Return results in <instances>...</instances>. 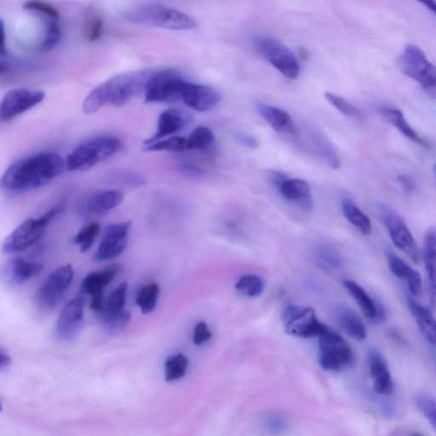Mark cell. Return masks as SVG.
<instances>
[{"label": "cell", "instance_id": "28", "mask_svg": "<svg viewBox=\"0 0 436 436\" xmlns=\"http://www.w3.org/2000/svg\"><path fill=\"white\" fill-rule=\"evenodd\" d=\"M118 266H111L108 269L93 272L84 279L81 284L83 295L94 297L102 294L118 273Z\"/></svg>", "mask_w": 436, "mask_h": 436}, {"label": "cell", "instance_id": "50", "mask_svg": "<svg viewBox=\"0 0 436 436\" xmlns=\"http://www.w3.org/2000/svg\"><path fill=\"white\" fill-rule=\"evenodd\" d=\"M11 364V358L6 350L1 349L0 351V369L1 371L8 368Z\"/></svg>", "mask_w": 436, "mask_h": 436}, {"label": "cell", "instance_id": "17", "mask_svg": "<svg viewBox=\"0 0 436 436\" xmlns=\"http://www.w3.org/2000/svg\"><path fill=\"white\" fill-rule=\"evenodd\" d=\"M192 114L185 110L169 109L160 114L155 135L145 141V146L166 139V137L181 132L182 130L192 123Z\"/></svg>", "mask_w": 436, "mask_h": 436}, {"label": "cell", "instance_id": "5", "mask_svg": "<svg viewBox=\"0 0 436 436\" xmlns=\"http://www.w3.org/2000/svg\"><path fill=\"white\" fill-rule=\"evenodd\" d=\"M67 208L66 202H60L38 218H30L15 229L3 243V250L14 254L24 251L40 240L52 221Z\"/></svg>", "mask_w": 436, "mask_h": 436}, {"label": "cell", "instance_id": "19", "mask_svg": "<svg viewBox=\"0 0 436 436\" xmlns=\"http://www.w3.org/2000/svg\"><path fill=\"white\" fill-rule=\"evenodd\" d=\"M368 366L375 392L380 396H390L394 384L388 363L380 351L371 349L368 352Z\"/></svg>", "mask_w": 436, "mask_h": 436}, {"label": "cell", "instance_id": "16", "mask_svg": "<svg viewBox=\"0 0 436 436\" xmlns=\"http://www.w3.org/2000/svg\"><path fill=\"white\" fill-rule=\"evenodd\" d=\"M85 297L78 295L65 305L56 322V334L63 341L75 339L81 331L84 322Z\"/></svg>", "mask_w": 436, "mask_h": 436}, {"label": "cell", "instance_id": "42", "mask_svg": "<svg viewBox=\"0 0 436 436\" xmlns=\"http://www.w3.org/2000/svg\"><path fill=\"white\" fill-rule=\"evenodd\" d=\"M99 231H100V225L98 223L91 224L80 229L74 239V242L78 244L80 251L86 252L93 247Z\"/></svg>", "mask_w": 436, "mask_h": 436}, {"label": "cell", "instance_id": "13", "mask_svg": "<svg viewBox=\"0 0 436 436\" xmlns=\"http://www.w3.org/2000/svg\"><path fill=\"white\" fill-rule=\"evenodd\" d=\"M44 91L40 90L14 89L7 93L0 106V120L3 123L14 120L21 114L43 102Z\"/></svg>", "mask_w": 436, "mask_h": 436}, {"label": "cell", "instance_id": "39", "mask_svg": "<svg viewBox=\"0 0 436 436\" xmlns=\"http://www.w3.org/2000/svg\"><path fill=\"white\" fill-rule=\"evenodd\" d=\"M149 152H183L187 150V139L182 137H170L169 139L157 141L145 147Z\"/></svg>", "mask_w": 436, "mask_h": 436}, {"label": "cell", "instance_id": "43", "mask_svg": "<svg viewBox=\"0 0 436 436\" xmlns=\"http://www.w3.org/2000/svg\"><path fill=\"white\" fill-rule=\"evenodd\" d=\"M325 98L332 107H334L336 110H338L344 116L349 117H359L362 116L361 109L338 95L326 93H325Z\"/></svg>", "mask_w": 436, "mask_h": 436}, {"label": "cell", "instance_id": "26", "mask_svg": "<svg viewBox=\"0 0 436 436\" xmlns=\"http://www.w3.org/2000/svg\"><path fill=\"white\" fill-rule=\"evenodd\" d=\"M407 306L423 338L432 346L436 347V320L430 309L408 298Z\"/></svg>", "mask_w": 436, "mask_h": 436}, {"label": "cell", "instance_id": "40", "mask_svg": "<svg viewBox=\"0 0 436 436\" xmlns=\"http://www.w3.org/2000/svg\"><path fill=\"white\" fill-rule=\"evenodd\" d=\"M313 144H315L316 151H318L321 158L325 159L329 166L332 169H338L340 166V160L334 147L332 146L330 141H327L321 135L316 134Z\"/></svg>", "mask_w": 436, "mask_h": 436}, {"label": "cell", "instance_id": "20", "mask_svg": "<svg viewBox=\"0 0 436 436\" xmlns=\"http://www.w3.org/2000/svg\"><path fill=\"white\" fill-rule=\"evenodd\" d=\"M343 284L352 297L357 301L367 320L373 324L384 322L386 319V311L384 306L377 303L357 282L344 280Z\"/></svg>", "mask_w": 436, "mask_h": 436}, {"label": "cell", "instance_id": "6", "mask_svg": "<svg viewBox=\"0 0 436 436\" xmlns=\"http://www.w3.org/2000/svg\"><path fill=\"white\" fill-rule=\"evenodd\" d=\"M399 62L404 75L414 80L428 93H436V67L418 45H405Z\"/></svg>", "mask_w": 436, "mask_h": 436}, {"label": "cell", "instance_id": "44", "mask_svg": "<svg viewBox=\"0 0 436 436\" xmlns=\"http://www.w3.org/2000/svg\"><path fill=\"white\" fill-rule=\"evenodd\" d=\"M24 8L38 15L40 17H49L59 20L60 13L54 6L49 3L39 1L26 2Z\"/></svg>", "mask_w": 436, "mask_h": 436}, {"label": "cell", "instance_id": "11", "mask_svg": "<svg viewBox=\"0 0 436 436\" xmlns=\"http://www.w3.org/2000/svg\"><path fill=\"white\" fill-rule=\"evenodd\" d=\"M378 212L382 224L387 228L390 239L395 246L407 254L412 261L419 263L421 254L418 244L403 218L387 205L382 204L378 205Z\"/></svg>", "mask_w": 436, "mask_h": 436}, {"label": "cell", "instance_id": "37", "mask_svg": "<svg viewBox=\"0 0 436 436\" xmlns=\"http://www.w3.org/2000/svg\"><path fill=\"white\" fill-rule=\"evenodd\" d=\"M103 329L107 334L117 336L123 332L132 320V313L124 309L116 315L103 318Z\"/></svg>", "mask_w": 436, "mask_h": 436}, {"label": "cell", "instance_id": "48", "mask_svg": "<svg viewBox=\"0 0 436 436\" xmlns=\"http://www.w3.org/2000/svg\"><path fill=\"white\" fill-rule=\"evenodd\" d=\"M91 309L95 313H102L104 309L106 304V297L103 296V293L98 294L94 297H91Z\"/></svg>", "mask_w": 436, "mask_h": 436}, {"label": "cell", "instance_id": "35", "mask_svg": "<svg viewBox=\"0 0 436 436\" xmlns=\"http://www.w3.org/2000/svg\"><path fill=\"white\" fill-rule=\"evenodd\" d=\"M215 136L205 126H198L187 137V150H206L212 147Z\"/></svg>", "mask_w": 436, "mask_h": 436}, {"label": "cell", "instance_id": "31", "mask_svg": "<svg viewBox=\"0 0 436 436\" xmlns=\"http://www.w3.org/2000/svg\"><path fill=\"white\" fill-rule=\"evenodd\" d=\"M44 19L45 32L39 49L42 52H47L54 49L62 40V29L59 25V20L49 17Z\"/></svg>", "mask_w": 436, "mask_h": 436}, {"label": "cell", "instance_id": "24", "mask_svg": "<svg viewBox=\"0 0 436 436\" xmlns=\"http://www.w3.org/2000/svg\"><path fill=\"white\" fill-rule=\"evenodd\" d=\"M387 260L392 274L405 283L413 297H419L422 293L423 288L422 279L419 272L391 251L387 252Z\"/></svg>", "mask_w": 436, "mask_h": 436}, {"label": "cell", "instance_id": "21", "mask_svg": "<svg viewBox=\"0 0 436 436\" xmlns=\"http://www.w3.org/2000/svg\"><path fill=\"white\" fill-rule=\"evenodd\" d=\"M124 200V194L118 189L97 191L83 202L82 210L86 214L102 216L116 208Z\"/></svg>", "mask_w": 436, "mask_h": 436}, {"label": "cell", "instance_id": "7", "mask_svg": "<svg viewBox=\"0 0 436 436\" xmlns=\"http://www.w3.org/2000/svg\"><path fill=\"white\" fill-rule=\"evenodd\" d=\"M320 365L324 370L340 372L353 365L355 357L342 336L328 328L319 336Z\"/></svg>", "mask_w": 436, "mask_h": 436}, {"label": "cell", "instance_id": "45", "mask_svg": "<svg viewBox=\"0 0 436 436\" xmlns=\"http://www.w3.org/2000/svg\"><path fill=\"white\" fill-rule=\"evenodd\" d=\"M86 30L88 40L95 42L100 39L103 31V19L102 17L99 15H94L90 17Z\"/></svg>", "mask_w": 436, "mask_h": 436}, {"label": "cell", "instance_id": "54", "mask_svg": "<svg viewBox=\"0 0 436 436\" xmlns=\"http://www.w3.org/2000/svg\"><path fill=\"white\" fill-rule=\"evenodd\" d=\"M411 436H423V435L420 433H413L412 435H411Z\"/></svg>", "mask_w": 436, "mask_h": 436}, {"label": "cell", "instance_id": "3", "mask_svg": "<svg viewBox=\"0 0 436 436\" xmlns=\"http://www.w3.org/2000/svg\"><path fill=\"white\" fill-rule=\"evenodd\" d=\"M123 17L132 24L178 31L197 28L196 22L189 15L159 3H148L133 7L125 10Z\"/></svg>", "mask_w": 436, "mask_h": 436}, {"label": "cell", "instance_id": "14", "mask_svg": "<svg viewBox=\"0 0 436 436\" xmlns=\"http://www.w3.org/2000/svg\"><path fill=\"white\" fill-rule=\"evenodd\" d=\"M270 180L286 201L305 212H311L313 208L311 190L304 180L288 178L279 171H271Z\"/></svg>", "mask_w": 436, "mask_h": 436}, {"label": "cell", "instance_id": "30", "mask_svg": "<svg viewBox=\"0 0 436 436\" xmlns=\"http://www.w3.org/2000/svg\"><path fill=\"white\" fill-rule=\"evenodd\" d=\"M342 210L347 220L357 228L363 235H368L372 232V223L370 218L349 198H345L342 203Z\"/></svg>", "mask_w": 436, "mask_h": 436}, {"label": "cell", "instance_id": "27", "mask_svg": "<svg viewBox=\"0 0 436 436\" xmlns=\"http://www.w3.org/2000/svg\"><path fill=\"white\" fill-rule=\"evenodd\" d=\"M380 116L394 127L396 128L407 139L424 148H428V143L426 139L421 137L412 125L408 123L404 114L400 109L390 108V107H382L378 109Z\"/></svg>", "mask_w": 436, "mask_h": 436}, {"label": "cell", "instance_id": "55", "mask_svg": "<svg viewBox=\"0 0 436 436\" xmlns=\"http://www.w3.org/2000/svg\"><path fill=\"white\" fill-rule=\"evenodd\" d=\"M434 171H435V176H436V164H435Z\"/></svg>", "mask_w": 436, "mask_h": 436}, {"label": "cell", "instance_id": "29", "mask_svg": "<svg viewBox=\"0 0 436 436\" xmlns=\"http://www.w3.org/2000/svg\"><path fill=\"white\" fill-rule=\"evenodd\" d=\"M336 320L347 334L357 341L366 338V329L364 323L354 311L349 309H339L336 313Z\"/></svg>", "mask_w": 436, "mask_h": 436}, {"label": "cell", "instance_id": "8", "mask_svg": "<svg viewBox=\"0 0 436 436\" xmlns=\"http://www.w3.org/2000/svg\"><path fill=\"white\" fill-rule=\"evenodd\" d=\"M282 322L286 334L302 338H319L329 328L317 318L313 309L295 304L286 306Z\"/></svg>", "mask_w": 436, "mask_h": 436}, {"label": "cell", "instance_id": "10", "mask_svg": "<svg viewBox=\"0 0 436 436\" xmlns=\"http://www.w3.org/2000/svg\"><path fill=\"white\" fill-rule=\"evenodd\" d=\"M256 49L285 77L293 80L299 77L300 65L295 55L280 41L272 38H259L256 40Z\"/></svg>", "mask_w": 436, "mask_h": 436}, {"label": "cell", "instance_id": "18", "mask_svg": "<svg viewBox=\"0 0 436 436\" xmlns=\"http://www.w3.org/2000/svg\"><path fill=\"white\" fill-rule=\"evenodd\" d=\"M182 101L190 109L206 112L219 103L221 95L212 87L186 81L182 88Z\"/></svg>", "mask_w": 436, "mask_h": 436}, {"label": "cell", "instance_id": "4", "mask_svg": "<svg viewBox=\"0 0 436 436\" xmlns=\"http://www.w3.org/2000/svg\"><path fill=\"white\" fill-rule=\"evenodd\" d=\"M121 145L120 140L114 136L91 137L68 155L65 160L66 168L72 171L90 170L98 164L116 155L120 150Z\"/></svg>", "mask_w": 436, "mask_h": 436}, {"label": "cell", "instance_id": "34", "mask_svg": "<svg viewBox=\"0 0 436 436\" xmlns=\"http://www.w3.org/2000/svg\"><path fill=\"white\" fill-rule=\"evenodd\" d=\"M189 359L183 354H176L168 357L164 364V377L167 382L181 380L186 374Z\"/></svg>", "mask_w": 436, "mask_h": 436}, {"label": "cell", "instance_id": "9", "mask_svg": "<svg viewBox=\"0 0 436 436\" xmlns=\"http://www.w3.org/2000/svg\"><path fill=\"white\" fill-rule=\"evenodd\" d=\"M186 81L177 72L155 71L144 91L145 102L159 103L182 100V88Z\"/></svg>", "mask_w": 436, "mask_h": 436}, {"label": "cell", "instance_id": "41", "mask_svg": "<svg viewBox=\"0 0 436 436\" xmlns=\"http://www.w3.org/2000/svg\"><path fill=\"white\" fill-rule=\"evenodd\" d=\"M414 403L436 431V400L435 398L426 393L416 394L414 396Z\"/></svg>", "mask_w": 436, "mask_h": 436}, {"label": "cell", "instance_id": "23", "mask_svg": "<svg viewBox=\"0 0 436 436\" xmlns=\"http://www.w3.org/2000/svg\"><path fill=\"white\" fill-rule=\"evenodd\" d=\"M42 270L43 265L40 263L29 261L22 258H15L7 263L3 270V277L9 284L22 285L39 274Z\"/></svg>", "mask_w": 436, "mask_h": 436}, {"label": "cell", "instance_id": "32", "mask_svg": "<svg viewBox=\"0 0 436 436\" xmlns=\"http://www.w3.org/2000/svg\"><path fill=\"white\" fill-rule=\"evenodd\" d=\"M127 288V282H122L108 297H106L105 307L101 313L102 319L116 315V313L124 311Z\"/></svg>", "mask_w": 436, "mask_h": 436}, {"label": "cell", "instance_id": "51", "mask_svg": "<svg viewBox=\"0 0 436 436\" xmlns=\"http://www.w3.org/2000/svg\"><path fill=\"white\" fill-rule=\"evenodd\" d=\"M6 30L5 24L1 20V25H0V54L3 57L5 55L6 52Z\"/></svg>", "mask_w": 436, "mask_h": 436}, {"label": "cell", "instance_id": "12", "mask_svg": "<svg viewBox=\"0 0 436 436\" xmlns=\"http://www.w3.org/2000/svg\"><path fill=\"white\" fill-rule=\"evenodd\" d=\"M74 279V269L70 265L59 267L49 274L36 293L40 307L51 309L60 303Z\"/></svg>", "mask_w": 436, "mask_h": 436}, {"label": "cell", "instance_id": "1", "mask_svg": "<svg viewBox=\"0 0 436 436\" xmlns=\"http://www.w3.org/2000/svg\"><path fill=\"white\" fill-rule=\"evenodd\" d=\"M66 167L65 160L55 152L44 151L24 157L3 173L1 189L8 194H22L39 189L59 177Z\"/></svg>", "mask_w": 436, "mask_h": 436}, {"label": "cell", "instance_id": "25", "mask_svg": "<svg viewBox=\"0 0 436 436\" xmlns=\"http://www.w3.org/2000/svg\"><path fill=\"white\" fill-rule=\"evenodd\" d=\"M423 258L426 265L428 297L436 309V231H428L424 238Z\"/></svg>", "mask_w": 436, "mask_h": 436}, {"label": "cell", "instance_id": "15", "mask_svg": "<svg viewBox=\"0 0 436 436\" xmlns=\"http://www.w3.org/2000/svg\"><path fill=\"white\" fill-rule=\"evenodd\" d=\"M131 228V221L113 224L107 227L103 233L100 246L95 254V261H109L123 254L128 244Z\"/></svg>", "mask_w": 436, "mask_h": 436}, {"label": "cell", "instance_id": "36", "mask_svg": "<svg viewBox=\"0 0 436 436\" xmlns=\"http://www.w3.org/2000/svg\"><path fill=\"white\" fill-rule=\"evenodd\" d=\"M265 286V281L258 275L246 274L237 281L235 289L244 296L257 297L261 295Z\"/></svg>", "mask_w": 436, "mask_h": 436}, {"label": "cell", "instance_id": "2", "mask_svg": "<svg viewBox=\"0 0 436 436\" xmlns=\"http://www.w3.org/2000/svg\"><path fill=\"white\" fill-rule=\"evenodd\" d=\"M154 70H141L114 76L95 87L84 102V112L93 114L106 105L120 108L144 93Z\"/></svg>", "mask_w": 436, "mask_h": 436}, {"label": "cell", "instance_id": "49", "mask_svg": "<svg viewBox=\"0 0 436 436\" xmlns=\"http://www.w3.org/2000/svg\"><path fill=\"white\" fill-rule=\"evenodd\" d=\"M398 181H399L400 186L403 187L405 192L412 193L414 190V185H413L412 180L408 178L407 176L400 175L398 177Z\"/></svg>", "mask_w": 436, "mask_h": 436}, {"label": "cell", "instance_id": "47", "mask_svg": "<svg viewBox=\"0 0 436 436\" xmlns=\"http://www.w3.org/2000/svg\"><path fill=\"white\" fill-rule=\"evenodd\" d=\"M235 139L239 143L244 145V146L256 148L258 146V141L254 137L248 135L244 132H237L235 134Z\"/></svg>", "mask_w": 436, "mask_h": 436}, {"label": "cell", "instance_id": "46", "mask_svg": "<svg viewBox=\"0 0 436 436\" xmlns=\"http://www.w3.org/2000/svg\"><path fill=\"white\" fill-rule=\"evenodd\" d=\"M212 338V332H210L208 325L201 321L194 327L193 334V342L195 345H202V344L208 342Z\"/></svg>", "mask_w": 436, "mask_h": 436}, {"label": "cell", "instance_id": "38", "mask_svg": "<svg viewBox=\"0 0 436 436\" xmlns=\"http://www.w3.org/2000/svg\"><path fill=\"white\" fill-rule=\"evenodd\" d=\"M317 265L324 270H336L342 266V258L338 252L328 247H320L315 251Z\"/></svg>", "mask_w": 436, "mask_h": 436}, {"label": "cell", "instance_id": "33", "mask_svg": "<svg viewBox=\"0 0 436 436\" xmlns=\"http://www.w3.org/2000/svg\"><path fill=\"white\" fill-rule=\"evenodd\" d=\"M159 294V286L155 283L144 286L137 292L136 304L140 308L141 313L148 315L155 311L158 304Z\"/></svg>", "mask_w": 436, "mask_h": 436}, {"label": "cell", "instance_id": "52", "mask_svg": "<svg viewBox=\"0 0 436 436\" xmlns=\"http://www.w3.org/2000/svg\"><path fill=\"white\" fill-rule=\"evenodd\" d=\"M182 169L183 171L189 172V173H192L195 175H200L203 173L202 169H201L200 167L194 166V164H183V166H182Z\"/></svg>", "mask_w": 436, "mask_h": 436}, {"label": "cell", "instance_id": "22", "mask_svg": "<svg viewBox=\"0 0 436 436\" xmlns=\"http://www.w3.org/2000/svg\"><path fill=\"white\" fill-rule=\"evenodd\" d=\"M257 109L260 116L274 131L282 135L293 137L297 135L295 122L288 111L263 102L258 103Z\"/></svg>", "mask_w": 436, "mask_h": 436}, {"label": "cell", "instance_id": "53", "mask_svg": "<svg viewBox=\"0 0 436 436\" xmlns=\"http://www.w3.org/2000/svg\"><path fill=\"white\" fill-rule=\"evenodd\" d=\"M422 5L426 7L428 10H430L431 13H433L436 16V1H433V0H426V1H423Z\"/></svg>", "mask_w": 436, "mask_h": 436}]
</instances>
